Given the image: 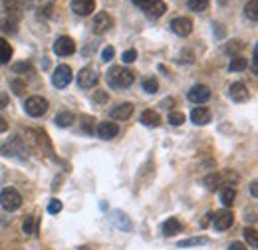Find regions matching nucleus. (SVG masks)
Listing matches in <instances>:
<instances>
[{"instance_id":"45","label":"nucleus","mask_w":258,"mask_h":250,"mask_svg":"<svg viewBox=\"0 0 258 250\" xmlns=\"http://www.w3.org/2000/svg\"><path fill=\"white\" fill-rule=\"evenodd\" d=\"M94 99H96L97 103H101V101H107V95H105V92H96Z\"/></svg>"},{"instance_id":"35","label":"nucleus","mask_w":258,"mask_h":250,"mask_svg":"<svg viewBox=\"0 0 258 250\" xmlns=\"http://www.w3.org/2000/svg\"><path fill=\"white\" fill-rule=\"evenodd\" d=\"M10 88H12V92L16 95L26 94V84H24L22 80H12V82H10Z\"/></svg>"},{"instance_id":"19","label":"nucleus","mask_w":258,"mask_h":250,"mask_svg":"<svg viewBox=\"0 0 258 250\" xmlns=\"http://www.w3.org/2000/svg\"><path fill=\"white\" fill-rule=\"evenodd\" d=\"M139 121H141L143 125H147V127H159V125H161V117H159L157 111H153V109H145V111L139 115Z\"/></svg>"},{"instance_id":"33","label":"nucleus","mask_w":258,"mask_h":250,"mask_svg":"<svg viewBox=\"0 0 258 250\" xmlns=\"http://www.w3.org/2000/svg\"><path fill=\"white\" fill-rule=\"evenodd\" d=\"M94 125H96V119H94L92 115H90V117H88V115L82 117V131H84V133H90V135H92V133H94Z\"/></svg>"},{"instance_id":"40","label":"nucleus","mask_w":258,"mask_h":250,"mask_svg":"<svg viewBox=\"0 0 258 250\" xmlns=\"http://www.w3.org/2000/svg\"><path fill=\"white\" fill-rule=\"evenodd\" d=\"M113 56H115V50H113L111 46H105L103 52H101V60H103V62H111Z\"/></svg>"},{"instance_id":"34","label":"nucleus","mask_w":258,"mask_h":250,"mask_svg":"<svg viewBox=\"0 0 258 250\" xmlns=\"http://www.w3.org/2000/svg\"><path fill=\"white\" fill-rule=\"evenodd\" d=\"M12 70H14L16 74H32V72H34V68H32V64H30V62L14 64V66H12Z\"/></svg>"},{"instance_id":"44","label":"nucleus","mask_w":258,"mask_h":250,"mask_svg":"<svg viewBox=\"0 0 258 250\" xmlns=\"http://www.w3.org/2000/svg\"><path fill=\"white\" fill-rule=\"evenodd\" d=\"M236 50H240V42H232V44H228V48H226L228 54H232V52H236Z\"/></svg>"},{"instance_id":"50","label":"nucleus","mask_w":258,"mask_h":250,"mask_svg":"<svg viewBox=\"0 0 258 250\" xmlns=\"http://www.w3.org/2000/svg\"><path fill=\"white\" fill-rule=\"evenodd\" d=\"M161 105H169V107H173V105H175V101H173V99H165Z\"/></svg>"},{"instance_id":"22","label":"nucleus","mask_w":258,"mask_h":250,"mask_svg":"<svg viewBox=\"0 0 258 250\" xmlns=\"http://www.w3.org/2000/svg\"><path fill=\"white\" fill-rule=\"evenodd\" d=\"M219 197H221V203H223L226 209H228V207L234 203V199H236V189L230 187V185H225V187H221Z\"/></svg>"},{"instance_id":"46","label":"nucleus","mask_w":258,"mask_h":250,"mask_svg":"<svg viewBox=\"0 0 258 250\" xmlns=\"http://www.w3.org/2000/svg\"><path fill=\"white\" fill-rule=\"evenodd\" d=\"M228 250H248L242 242H232L230 246H228Z\"/></svg>"},{"instance_id":"38","label":"nucleus","mask_w":258,"mask_h":250,"mask_svg":"<svg viewBox=\"0 0 258 250\" xmlns=\"http://www.w3.org/2000/svg\"><path fill=\"white\" fill-rule=\"evenodd\" d=\"M2 4H4V8L8 12H16L22 6V0H2Z\"/></svg>"},{"instance_id":"48","label":"nucleus","mask_w":258,"mask_h":250,"mask_svg":"<svg viewBox=\"0 0 258 250\" xmlns=\"http://www.w3.org/2000/svg\"><path fill=\"white\" fill-rule=\"evenodd\" d=\"M6 129H8V123H6V119L0 115V133H4Z\"/></svg>"},{"instance_id":"14","label":"nucleus","mask_w":258,"mask_h":250,"mask_svg":"<svg viewBox=\"0 0 258 250\" xmlns=\"http://www.w3.org/2000/svg\"><path fill=\"white\" fill-rule=\"evenodd\" d=\"M72 10L80 16H90L96 10V0H72Z\"/></svg>"},{"instance_id":"32","label":"nucleus","mask_w":258,"mask_h":250,"mask_svg":"<svg viewBox=\"0 0 258 250\" xmlns=\"http://www.w3.org/2000/svg\"><path fill=\"white\" fill-rule=\"evenodd\" d=\"M244 238L248 240V244H250L252 248H256L258 246V234L254 228H248V226H246V228H244Z\"/></svg>"},{"instance_id":"39","label":"nucleus","mask_w":258,"mask_h":250,"mask_svg":"<svg viewBox=\"0 0 258 250\" xmlns=\"http://www.w3.org/2000/svg\"><path fill=\"white\" fill-rule=\"evenodd\" d=\"M34 224H36V219L34 217H26L24 222H22V230L26 234H34Z\"/></svg>"},{"instance_id":"20","label":"nucleus","mask_w":258,"mask_h":250,"mask_svg":"<svg viewBox=\"0 0 258 250\" xmlns=\"http://www.w3.org/2000/svg\"><path fill=\"white\" fill-rule=\"evenodd\" d=\"M165 10H167V4L163 0H153V4L145 10V14H147V18L157 20V18H161L163 14H165Z\"/></svg>"},{"instance_id":"27","label":"nucleus","mask_w":258,"mask_h":250,"mask_svg":"<svg viewBox=\"0 0 258 250\" xmlns=\"http://www.w3.org/2000/svg\"><path fill=\"white\" fill-rule=\"evenodd\" d=\"M246 68H248V60H246V58H240V56L232 58L230 64H228V72H242V70H246Z\"/></svg>"},{"instance_id":"16","label":"nucleus","mask_w":258,"mask_h":250,"mask_svg":"<svg viewBox=\"0 0 258 250\" xmlns=\"http://www.w3.org/2000/svg\"><path fill=\"white\" fill-rule=\"evenodd\" d=\"M111 119H117V121H125L133 115V105L131 103H121V105H115L111 111H109Z\"/></svg>"},{"instance_id":"9","label":"nucleus","mask_w":258,"mask_h":250,"mask_svg":"<svg viewBox=\"0 0 258 250\" xmlns=\"http://www.w3.org/2000/svg\"><path fill=\"white\" fill-rule=\"evenodd\" d=\"M187 97H189V101L201 105V103H205V101L211 99V90H209L207 86H203V84H197V86H193V88L189 90Z\"/></svg>"},{"instance_id":"18","label":"nucleus","mask_w":258,"mask_h":250,"mask_svg":"<svg viewBox=\"0 0 258 250\" xmlns=\"http://www.w3.org/2000/svg\"><path fill=\"white\" fill-rule=\"evenodd\" d=\"M161 230L165 236H175V234H179L183 230V222L177 219H167L163 222Z\"/></svg>"},{"instance_id":"31","label":"nucleus","mask_w":258,"mask_h":250,"mask_svg":"<svg viewBox=\"0 0 258 250\" xmlns=\"http://www.w3.org/2000/svg\"><path fill=\"white\" fill-rule=\"evenodd\" d=\"M187 6H189L193 12H203V10H207L209 0H187Z\"/></svg>"},{"instance_id":"41","label":"nucleus","mask_w":258,"mask_h":250,"mask_svg":"<svg viewBox=\"0 0 258 250\" xmlns=\"http://www.w3.org/2000/svg\"><path fill=\"white\" fill-rule=\"evenodd\" d=\"M133 4H135L137 8H141V10H147V8L153 4V0H133Z\"/></svg>"},{"instance_id":"29","label":"nucleus","mask_w":258,"mask_h":250,"mask_svg":"<svg viewBox=\"0 0 258 250\" xmlns=\"http://www.w3.org/2000/svg\"><path fill=\"white\" fill-rule=\"evenodd\" d=\"M16 28H18V24H16L14 18H10V14H8L4 20H0V30L2 32H10V34H14Z\"/></svg>"},{"instance_id":"25","label":"nucleus","mask_w":258,"mask_h":250,"mask_svg":"<svg viewBox=\"0 0 258 250\" xmlns=\"http://www.w3.org/2000/svg\"><path fill=\"white\" fill-rule=\"evenodd\" d=\"M10 58H12V46L4 38H0V64H8Z\"/></svg>"},{"instance_id":"13","label":"nucleus","mask_w":258,"mask_h":250,"mask_svg":"<svg viewBox=\"0 0 258 250\" xmlns=\"http://www.w3.org/2000/svg\"><path fill=\"white\" fill-rule=\"evenodd\" d=\"M171 30L175 32L177 36L185 38V36H189V34L193 32V22H191L189 18H175V20L171 22Z\"/></svg>"},{"instance_id":"7","label":"nucleus","mask_w":258,"mask_h":250,"mask_svg":"<svg viewBox=\"0 0 258 250\" xmlns=\"http://www.w3.org/2000/svg\"><path fill=\"white\" fill-rule=\"evenodd\" d=\"M113 28V18H111V14H107V12H99L94 16V20H92V30L96 32V34H105V32H109Z\"/></svg>"},{"instance_id":"8","label":"nucleus","mask_w":258,"mask_h":250,"mask_svg":"<svg viewBox=\"0 0 258 250\" xmlns=\"http://www.w3.org/2000/svg\"><path fill=\"white\" fill-rule=\"evenodd\" d=\"M70 82H72V70H70V66H58L56 70H54V78H52V84H54V88H58V90H62L66 86H70Z\"/></svg>"},{"instance_id":"4","label":"nucleus","mask_w":258,"mask_h":250,"mask_svg":"<svg viewBox=\"0 0 258 250\" xmlns=\"http://www.w3.org/2000/svg\"><path fill=\"white\" fill-rule=\"evenodd\" d=\"M48 101L44 99V97H40V95H32V97H28L26 99V103H24V111L30 115V117H42L46 111H48Z\"/></svg>"},{"instance_id":"3","label":"nucleus","mask_w":258,"mask_h":250,"mask_svg":"<svg viewBox=\"0 0 258 250\" xmlns=\"http://www.w3.org/2000/svg\"><path fill=\"white\" fill-rule=\"evenodd\" d=\"M0 205H2V209L4 211H18L20 209V205H22V197H20V193L16 191V189H4L2 193H0Z\"/></svg>"},{"instance_id":"2","label":"nucleus","mask_w":258,"mask_h":250,"mask_svg":"<svg viewBox=\"0 0 258 250\" xmlns=\"http://www.w3.org/2000/svg\"><path fill=\"white\" fill-rule=\"evenodd\" d=\"M0 153L4 157H16L20 161H26L28 159V147H26V141H22L18 135L8 139L2 147H0Z\"/></svg>"},{"instance_id":"5","label":"nucleus","mask_w":258,"mask_h":250,"mask_svg":"<svg viewBox=\"0 0 258 250\" xmlns=\"http://www.w3.org/2000/svg\"><path fill=\"white\" fill-rule=\"evenodd\" d=\"M78 86L82 88V90H90V88H96L97 82H99V76H97L96 70H92V68H84V70H80V74H78Z\"/></svg>"},{"instance_id":"30","label":"nucleus","mask_w":258,"mask_h":250,"mask_svg":"<svg viewBox=\"0 0 258 250\" xmlns=\"http://www.w3.org/2000/svg\"><path fill=\"white\" fill-rule=\"evenodd\" d=\"M141 86H143V90H145L147 94H155V92L159 90V82H157V78H145Z\"/></svg>"},{"instance_id":"23","label":"nucleus","mask_w":258,"mask_h":250,"mask_svg":"<svg viewBox=\"0 0 258 250\" xmlns=\"http://www.w3.org/2000/svg\"><path fill=\"white\" fill-rule=\"evenodd\" d=\"M111 219H113V224H115L117 228H121V230H131V228H133L129 217L125 213H121V211H115V213L111 215Z\"/></svg>"},{"instance_id":"11","label":"nucleus","mask_w":258,"mask_h":250,"mask_svg":"<svg viewBox=\"0 0 258 250\" xmlns=\"http://www.w3.org/2000/svg\"><path fill=\"white\" fill-rule=\"evenodd\" d=\"M228 97L232 99V101H236V103H244V101H248V88L244 86V84H240V82H236V84H232L230 88H228Z\"/></svg>"},{"instance_id":"10","label":"nucleus","mask_w":258,"mask_h":250,"mask_svg":"<svg viewBox=\"0 0 258 250\" xmlns=\"http://www.w3.org/2000/svg\"><path fill=\"white\" fill-rule=\"evenodd\" d=\"M213 226L217 228V230H226V228H230L232 226V222H234V215H232V211H219L215 217H213Z\"/></svg>"},{"instance_id":"6","label":"nucleus","mask_w":258,"mask_h":250,"mask_svg":"<svg viewBox=\"0 0 258 250\" xmlns=\"http://www.w3.org/2000/svg\"><path fill=\"white\" fill-rule=\"evenodd\" d=\"M76 52V42L70 38V36H60L56 42H54V54L56 56H62V58H68Z\"/></svg>"},{"instance_id":"15","label":"nucleus","mask_w":258,"mask_h":250,"mask_svg":"<svg viewBox=\"0 0 258 250\" xmlns=\"http://www.w3.org/2000/svg\"><path fill=\"white\" fill-rule=\"evenodd\" d=\"M117 133H119V125H115L113 121H101L97 125V135L101 139H113L117 137Z\"/></svg>"},{"instance_id":"51","label":"nucleus","mask_w":258,"mask_h":250,"mask_svg":"<svg viewBox=\"0 0 258 250\" xmlns=\"http://www.w3.org/2000/svg\"><path fill=\"white\" fill-rule=\"evenodd\" d=\"M28 2H32V0H28Z\"/></svg>"},{"instance_id":"26","label":"nucleus","mask_w":258,"mask_h":250,"mask_svg":"<svg viewBox=\"0 0 258 250\" xmlns=\"http://www.w3.org/2000/svg\"><path fill=\"white\" fill-rule=\"evenodd\" d=\"M209 238L207 236H193V238H185V240H179L177 246L179 248H187V246H199V244H207Z\"/></svg>"},{"instance_id":"1","label":"nucleus","mask_w":258,"mask_h":250,"mask_svg":"<svg viewBox=\"0 0 258 250\" xmlns=\"http://www.w3.org/2000/svg\"><path fill=\"white\" fill-rule=\"evenodd\" d=\"M133 80H135V74L129 68H123V66H115L107 72V84L113 90H125L133 84Z\"/></svg>"},{"instance_id":"49","label":"nucleus","mask_w":258,"mask_h":250,"mask_svg":"<svg viewBox=\"0 0 258 250\" xmlns=\"http://www.w3.org/2000/svg\"><path fill=\"white\" fill-rule=\"evenodd\" d=\"M250 195H252V197H256V195H258V191H256V181H252V183H250Z\"/></svg>"},{"instance_id":"24","label":"nucleus","mask_w":258,"mask_h":250,"mask_svg":"<svg viewBox=\"0 0 258 250\" xmlns=\"http://www.w3.org/2000/svg\"><path fill=\"white\" fill-rule=\"evenodd\" d=\"M54 123L58 125V127H62V129L74 125V113H72V111H62V113H58L56 119H54Z\"/></svg>"},{"instance_id":"36","label":"nucleus","mask_w":258,"mask_h":250,"mask_svg":"<svg viewBox=\"0 0 258 250\" xmlns=\"http://www.w3.org/2000/svg\"><path fill=\"white\" fill-rule=\"evenodd\" d=\"M169 123L183 125L185 123V113H181V111H171V113H169Z\"/></svg>"},{"instance_id":"43","label":"nucleus","mask_w":258,"mask_h":250,"mask_svg":"<svg viewBox=\"0 0 258 250\" xmlns=\"http://www.w3.org/2000/svg\"><path fill=\"white\" fill-rule=\"evenodd\" d=\"M252 70H254V74H258V48H254V54H252Z\"/></svg>"},{"instance_id":"17","label":"nucleus","mask_w":258,"mask_h":250,"mask_svg":"<svg viewBox=\"0 0 258 250\" xmlns=\"http://www.w3.org/2000/svg\"><path fill=\"white\" fill-rule=\"evenodd\" d=\"M191 121L195 125H207L211 121V111L207 107H203V105L195 107L193 111H191Z\"/></svg>"},{"instance_id":"12","label":"nucleus","mask_w":258,"mask_h":250,"mask_svg":"<svg viewBox=\"0 0 258 250\" xmlns=\"http://www.w3.org/2000/svg\"><path fill=\"white\" fill-rule=\"evenodd\" d=\"M26 141L34 145L36 149H40V147H46L48 151H50V141H48V137L42 133V131H36V129H26Z\"/></svg>"},{"instance_id":"28","label":"nucleus","mask_w":258,"mask_h":250,"mask_svg":"<svg viewBox=\"0 0 258 250\" xmlns=\"http://www.w3.org/2000/svg\"><path fill=\"white\" fill-rule=\"evenodd\" d=\"M244 14H246V18H250L252 22H256L258 20V0H250V2L244 6Z\"/></svg>"},{"instance_id":"47","label":"nucleus","mask_w":258,"mask_h":250,"mask_svg":"<svg viewBox=\"0 0 258 250\" xmlns=\"http://www.w3.org/2000/svg\"><path fill=\"white\" fill-rule=\"evenodd\" d=\"M6 105H8V95L2 94V92H0V109H4Z\"/></svg>"},{"instance_id":"42","label":"nucleus","mask_w":258,"mask_h":250,"mask_svg":"<svg viewBox=\"0 0 258 250\" xmlns=\"http://www.w3.org/2000/svg\"><path fill=\"white\" fill-rule=\"evenodd\" d=\"M135 58H137V52L135 50H127V52H123V62H135Z\"/></svg>"},{"instance_id":"21","label":"nucleus","mask_w":258,"mask_h":250,"mask_svg":"<svg viewBox=\"0 0 258 250\" xmlns=\"http://www.w3.org/2000/svg\"><path fill=\"white\" fill-rule=\"evenodd\" d=\"M203 185L209 189V191L221 189L223 187V177H221V173H209L207 177H203Z\"/></svg>"},{"instance_id":"37","label":"nucleus","mask_w":258,"mask_h":250,"mask_svg":"<svg viewBox=\"0 0 258 250\" xmlns=\"http://www.w3.org/2000/svg\"><path fill=\"white\" fill-rule=\"evenodd\" d=\"M60 211H62V201L52 199V201L48 203V213H50V215H58Z\"/></svg>"}]
</instances>
